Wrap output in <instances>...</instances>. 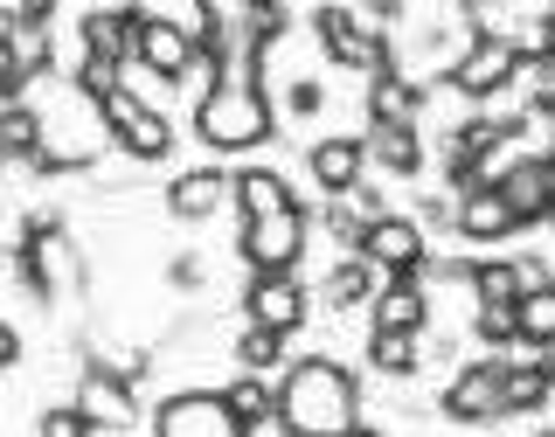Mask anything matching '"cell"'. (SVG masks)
Segmentation results:
<instances>
[{"label": "cell", "mask_w": 555, "mask_h": 437, "mask_svg": "<svg viewBox=\"0 0 555 437\" xmlns=\"http://www.w3.org/2000/svg\"><path fill=\"white\" fill-rule=\"evenodd\" d=\"M361 416V375L334 355H292L271 375V424L285 437H340Z\"/></svg>", "instance_id": "1"}, {"label": "cell", "mask_w": 555, "mask_h": 437, "mask_svg": "<svg viewBox=\"0 0 555 437\" xmlns=\"http://www.w3.org/2000/svg\"><path fill=\"white\" fill-rule=\"evenodd\" d=\"M285 35H292L285 0H195V49L222 63V77L264 83V63Z\"/></svg>", "instance_id": "2"}, {"label": "cell", "mask_w": 555, "mask_h": 437, "mask_svg": "<svg viewBox=\"0 0 555 437\" xmlns=\"http://www.w3.org/2000/svg\"><path fill=\"white\" fill-rule=\"evenodd\" d=\"M42 112V146H35V160L28 173L35 181H63V173H91L104 153H112V132H104V118H98V104L91 98H77L63 83L56 104H35Z\"/></svg>", "instance_id": "3"}, {"label": "cell", "mask_w": 555, "mask_h": 437, "mask_svg": "<svg viewBox=\"0 0 555 437\" xmlns=\"http://www.w3.org/2000/svg\"><path fill=\"white\" fill-rule=\"evenodd\" d=\"M278 132V104L257 77H222L195 98V139L208 153H257Z\"/></svg>", "instance_id": "4"}, {"label": "cell", "mask_w": 555, "mask_h": 437, "mask_svg": "<svg viewBox=\"0 0 555 437\" xmlns=\"http://www.w3.org/2000/svg\"><path fill=\"white\" fill-rule=\"evenodd\" d=\"M98 118H104V132H112V146L139 167H160V160H173V146H181L173 118L153 98H139L132 83H112V91L98 98Z\"/></svg>", "instance_id": "5"}, {"label": "cell", "mask_w": 555, "mask_h": 437, "mask_svg": "<svg viewBox=\"0 0 555 437\" xmlns=\"http://www.w3.org/2000/svg\"><path fill=\"white\" fill-rule=\"evenodd\" d=\"M312 42L326 49L340 69H361V77H375V69H403V56H396V35H375L354 22V8H340V0H320V8L306 14Z\"/></svg>", "instance_id": "6"}, {"label": "cell", "mask_w": 555, "mask_h": 437, "mask_svg": "<svg viewBox=\"0 0 555 437\" xmlns=\"http://www.w3.org/2000/svg\"><path fill=\"white\" fill-rule=\"evenodd\" d=\"M514 63H520V56H514L507 35L473 28V35H465V49L438 69V83H444V91H459L465 104H486V98H500V91L514 83Z\"/></svg>", "instance_id": "7"}, {"label": "cell", "mask_w": 555, "mask_h": 437, "mask_svg": "<svg viewBox=\"0 0 555 437\" xmlns=\"http://www.w3.org/2000/svg\"><path fill=\"white\" fill-rule=\"evenodd\" d=\"M486 188L507 202V216L520 222V230H542L548 208H555V160H548V146H520V153H507V160H500V173H493Z\"/></svg>", "instance_id": "8"}, {"label": "cell", "mask_w": 555, "mask_h": 437, "mask_svg": "<svg viewBox=\"0 0 555 437\" xmlns=\"http://www.w3.org/2000/svg\"><path fill=\"white\" fill-rule=\"evenodd\" d=\"M69 410H77L91 430H139V389L104 369L98 347L77 355V396H69Z\"/></svg>", "instance_id": "9"}, {"label": "cell", "mask_w": 555, "mask_h": 437, "mask_svg": "<svg viewBox=\"0 0 555 437\" xmlns=\"http://www.w3.org/2000/svg\"><path fill=\"white\" fill-rule=\"evenodd\" d=\"M306 236H312L306 202H292V208H278V216H250V222H243L236 250H243V265H250V271H299Z\"/></svg>", "instance_id": "10"}, {"label": "cell", "mask_w": 555, "mask_h": 437, "mask_svg": "<svg viewBox=\"0 0 555 437\" xmlns=\"http://www.w3.org/2000/svg\"><path fill=\"white\" fill-rule=\"evenodd\" d=\"M243 320L292 340L312 320V292L299 285V271H250V285H243Z\"/></svg>", "instance_id": "11"}, {"label": "cell", "mask_w": 555, "mask_h": 437, "mask_svg": "<svg viewBox=\"0 0 555 437\" xmlns=\"http://www.w3.org/2000/svg\"><path fill=\"white\" fill-rule=\"evenodd\" d=\"M188 56H195V28L188 22H173V14H160V8H146L139 14V28H132V63L146 69L153 83H181V69H188Z\"/></svg>", "instance_id": "12"}, {"label": "cell", "mask_w": 555, "mask_h": 437, "mask_svg": "<svg viewBox=\"0 0 555 437\" xmlns=\"http://www.w3.org/2000/svg\"><path fill=\"white\" fill-rule=\"evenodd\" d=\"M354 257H369L382 278H416V271H424V257H430V243H424V230H416L410 216H396V208H389L382 222L361 230Z\"/></svg>", "instance_id": "13"}, {"label": "cell", "mask_w": 555, "mask_h": 437, "mask_svg": "<svg viewBox=\"0 0 555 437\" xmlns=\"http://www.w3.org/2000/svg\"><path fill=\"white\" fill-rule=\"evenodd\" d=\"M500 361H507V355L465 361V369L444 382L438 410L451 416V424H500Z\"/></svg>", "instance_id": "14"}, {"label": "cell", "mask_w": 555, "mask_h": 437, "mask_svg": "<svg viewBox=\"0 0 555 437\" xmlns=\"http://www.w3.org/2000/svg\"><path fill=\"white\" fill-rule=\"evenodd\" d=\"M139 14H146V0H118V8H83V22H77V56L126 69V63H132V28H139Z\"/></svg>", "instance_id": "15"}, {"label": "cell", "mask_w": 555, "mask_h": 437, "mask_svg": "<svg viewBox=\"0 0 555 437\" xmlns=\"http://www.w3.org/2000/svg\"><path fill=\"white\" fill-rule=\"evenodd\" d=\"M153 437H243L216 389H173L153 410Z\"/></svg>", "instance_id": "16"}, {"label": "cell", "mask_w": 555, "mask_h": 437, "mask_svg": "<svg viewBox=\"0 0 555 437\" xmlns=\"http://www.w3.org/2000/svg\"><path fill=\"white\" fill-rule=\"evenodd\" d=\"M451 236H465L473 250H500V243L520 236V222L507 216V202L493 188H465V195H451Z\"/></svg>", "instance_id": "17"}, {"label": "cell", "mask_w": 555, "mask_h": 437, "mask_svg": "<svg viewBox=\"0 0 555 437\" xmlns=\"http://www.w3.org/2000/svg\"><path fill=\"white\" fill-rule=\"evenodd\" d=\"M361 312H369V334H424L430 326V292L416 285V278H382L375 299Z\"/></svg>", "instance_id": "18"}, {"label": "cell", "mask_w": 555, "mask_h": 437, "mask_svg": "<svg viewBox=\"0 0 555 437\" xmlns=\"http://www.w3.org/2000/svg\"><path fill=\"white\" fill-rule=\"evenodd\" d=\"M555 396V369L548 355H520V361H500V424L507 416H542Z\"/></svg>", "instance_id": "19"}, {"label": "cell", "mask_w": 555, "mask_h": 437, "mask_svg": "<svg viewBox=\"0 0 555 437\" xmlns=\"http://www.w3.org/2000/svg\"><path fill=\"white\" fill-rule=\"evenodd\" d=\"M306 173L320 195H347V188L369 173V153H361V132H334V139H312L306 146Z\"/></svg>", "instance_id": "20"}, {"label": "cell", "mask_w": 555, "mask_h": 437, "mask_svg": "<svg viewBox=\"0 0 555 437\" xmlns=\"http://www.w3.org/2000/svg\"><path fill=\"white\" fill-rule=\"evenodd\" d=\"M230 208V167H188L167 181V216L173 222H208Z\"/></svg>", "instance_id": "21"}, {"label": "cell", "mask_w": 555, "mask_h": 437, "mask_svg": "<svg viewBox=\"0 0 555 437\" xmlns=\"http://www.w3.org/2000/svg\"><path fill=\"white\" fill-rule=\"evenodd\" d=\"M430 104V83L410 69H375L369 77V126H416Z\"/></svg>", "instance_id": "22"}, {"label": "cell", "mask_w": 555, "mask_h": 437, "mask_svg": "<svg viewBox=\"0 0 555 437\" xmlns=\"http://www.w3.org/2000/svg\"><path fill=\"white\" fill-rule=\"evenodd\" d=\"M361 153H369V167L389 173V181H416L424 160H430L416 126H369V132H361Z\"/></svg>", "instance_id": "23"}, {"label": "cell", "mask_w": 555, "mask_h": 437, "mask_svg": "<svg viewBox=\"0 0 555 437\" xmlns=\"http://www.w3.org/2000/svg\"><path fill=\"white\" fill-rule=\"evenodd\" d=\"M375 285H382V271L369 265V257H354V250H340L334 265L320 271V292H312V299H320L326 312H361L375 299Z\"/></svg>", "instance_id": "24"}, {"label": "cell", "mask_w": 555, "mask_h": 437, "mask_svg": "<svg viewBox=\"0 0 555 437\" xmlns=\"http://www.w3.org/2000/svg\"><path fill=\"white\" fill-rule=\"evenodd\" d=\"M230 202H236V216L250 222V216H278V208H292L299 195H292V181L278 167H230Z\"/></svg>", "instance_id": "25"}, {"label": "cell", "mask_w": 555, "mask_h": 437, "mask_svg": "<svg viewBox=\"0 0 555 437\" xmlns=\"http://www.w3.org/2000/svg\"><path fill=\"white\" fill-rule=\"evenodd\" d=\"M361 361H369L382 382H410L416 369H424V334H369Z\"/></svg>", "instance_id": "26"}, {"label": "cell", "mask_w": 555, "mask_h": 437, "mask_svg": "<svg viewBox=\"0 0 555 437\" xmlns=\"http://www.w3.org/2000/svg\"><path fill=\"white\" fill-rule=\"evenodd\" d=\"M465 285H473V306H514V299H520V271H514V257H507V250L473 257Z\"/></svg>", "instance_id": "27"}, {"label": "cell", "mask_w": 555, "mask_h": 437, "mask_svg": "<svg viewBox=\"0 0 555 437\" xmlns=\"http://www.w3.org/2000/svg\"><path fill=\"white\" fill-rule=\"evenodd\" d=\"M216 396H222V410H230V424H236V430L271 424V375H230Z\"/></svg>", "instance_id": "28"}, {"label": "cell", "mask_w": 555, "mask_h": 437, "mask_svg": "<svg viewBox=\"0 0 555 437\" xmlns=\"http://www.w3.org/2000/svg\"><path fill=\"white\" fill-rule=\"evenodd\" d=\"M35 146H42V112H35V98H22V104H0V160H35Z\"/></svg>", "instance_id": "29"}, {"label": "cell", "mask_w": 555, "mask_h": 437, "mask_svg": "<svg viewBox=\"0 0 555 437\" xmlns=\"http://www.w3.org/2000/svg\"><path fill=\"white\" fill-rule=\"evenodd\" d=\"M285 334H264V326H243V334L230 340V355H236V375H278V369H285Z\"/></svg>", "instance_id": "30"}, {"label": "cell", "mask_w": 555, "mask_h": 437, "mask_svg": "<svg viewBox=\"0 0 555 437\" xmlns=\"http://www.w3.org/2000/svg\"><path fill=\"white\" fill-rule=\"evenodd\" d=\"M306 222H320V230L334 236V250H354V243H361V230H369V222H361L354 208H347V195H326L320 208H306Z\"/></svg>", "instance_id": "31"}, {"label": "cell", "mask_w": 555, "mask_h": 437, "mask_svg": "<svg viewBox=\"0 0 555 437\" xmlns=\"http://www.w3.org/2000/svg\"><path fill=\"white\" fill-rule=\"evenodd\" d=\"M473 334L486 355H514V306H479L473 312Z\"/></svg>", "instance_id": "32"}, {"label": "cell", "mask_w": 555, "mask_h": 437, "mask_svg": "<svg viewBox=\"0 0 555 437\" xmlns=\"http://www.w3.org/2000/svg\"><path fill=\"white\" fill-rule=\"evenodd\" d=\"M326 112V83L320 77H292L285 83V118H320Z\"/></svg>", "instance_id": "33"}, {"label": "cell", "mask_w": 555, "mask_h": 437, "mask_svg": "<svg viewBox=\"0 0 555 437\" xmlns=\"http://www.w3.org/2000/svg\"><path fill=\"white\" fill-rule=\"evenodd\" d=\"M403 14H410V0H361L354 22L375 28V35H396V28H403Z\"/></svg>", "instance_id": "34"}, {"label": "cell", "mask_w": 555, "mask_h": 437, "mask_svg": "<svg viewBox=\"0 0 555 437\" xmlns=\"http://www.w3.org/2000/svg\"><path fill=\"white\" fill-rule=\"evenodd\" d=\"M347 208H354L361 222H382V216H389V188H382V181H369V173H361V181L347 188Z\"/></svg>", "instance_id": "35"}, {"label": "cell", "mask_w": 555, "mask_h": 437, "mask_svg": "<svg viewBox=\"0 0 555 437\" xmlns=\"http://www.w3.org/2000/svg\"><path fill=\"white\" fill-rule=\"evenodd\" d=\"M35 437H91V424H83L69 403H49L42 416H35Z\"/></svg>", "instance_id": "36"}, {"label": "cell", "mask_w": 555, "mask_h": 437, "mask_svg": "<svg viewBox=\"0 0 555 437\" xmlns=\"http://www.w3.org/2000/svg\"><path fill=\"white\" fill-rule=\"evenodd\" d=\"M167 285H173V292H202V285H208V257H195V250L167 257Z\"/></svg>", "instance_id": "37"}, {"label": "cell", "mask_w": 555, "mask_h": 437, "mask_svg": "<svg viewBox=\"0 0 555 437\" xmlns=\"http://www.w3.org/2000/svg\"><path fill=\"white\" fill-rule=\"evenodd\" d=\"M410 222H416V230H451V195H416Z\"/></svg>", "instance_id": "38"}, {"label": "cell", "mask_w": 555, "mask_h": 437, "mask_svg": "<svg viewBox=\"0 0 555 437\" xmlns=\"http://www.w3.org/2000/svg\"><path fill=\"white\" fill-rule=\"evenodd\" d=\"M56 8H63V0H8V14L22 28H56Z\"/></svg>", "instance_id": "39"}, {"label": "cell", "mask_w": 555, "mask_h": 437, "mask_svg": "<svg viewBox=\"0 0 555 437\" xmlns=\"http://www.w3.org/2000/svg\"><path fill=\"white\" fill-rule=\"evenodd\" d=\"M35 91V83L22 77V69H14V56H8V49H0V104H22Z\"/></svg>", "instance_id": "40"}, {"label": "cell", "mask_w": 555, "mask_h": 437, "mask_svg": "<svg viewBox=\"0 0 555 437\" xmlns=\"http://www.w3.org/2000/svg\"><path fill=\"white\" fill-rule=\"evenodd\" d=\"M14 369H22V326L0 320V375H14Z\"/></svg>", "instance_id": "41"}, {"label": "cell", "mask_w": 555, "mask_h": 437, "mask_svg": "<svg viewBox=\"0 0 555 437\" xmlns=\"http://www.w3.org/2000/svg\"><path fill=\"white\" fill-rule=\"evenodd\" d=\"M500 8H507V0H459V14H465V22H473V28H479V22H493Z\"/></svg>", "instance_id": "42"}, {"label": "cell", "mask_w": 555, "mask_h": 437, "mask_svg": "<svg viewBox=\"0 0 555 437\" xmlns=\"http://www.w3.org/2000/svg\"><path fill=\"white\" fill-rule=\"evenodd\" d=\"M340 437H389V430H382V424H369V416H354V424H347Z\"/></svg>", "instance_id": "43"}, {"label": "cell", "mask_w": 555, "mask_h": 437, "mask_svg": "<svg viewBox=\"0 0 555 437\" xmlns=\"http://www.w3.org/2000/svg\"><path fill=\"white\" fill-rule=\"evenodd\" d=\"M8 35H14V14H8V0H0V42H8Z\"/></svg>", "instance_id": "44"}, {"label": "cell", "mask_w": 555, "mask_h": 437, "mask_svg": "<svg viewBox=\"0 0 555 437\" xmlns=\"http://www.w3.org/2000/svg\"><path fill=\"white\" fill-rule=\"evenodd\" d=\"M83 8H104V0H83Z\"/></svg>", "instance_id": "45"}, {"label": "cell", "mask_w": 555, "mask_h": 437, "mask_svg": "<svg viewBox=\"0 0 555 437\" xmlns=\"http://www.w3.org/2000/svg\"><path fill=\"white\" fill-rule=\"evenodd\" d=\"M534 437H555V430H534Z\"/></svg>", "instance_id": "46"}, {"label": "cell", "mask_w": 555, "mask_h": 437, "mask_svg": "<svg viewBox=\"0 0 555 437\" xmlns=\"http://www.w3.org/2000/svg\"><path fill=\"white\" fill-rule=\"evenodd\" d=\"M0 167H8V160H0Z\"/></svg>", "instance_id": "47"}]
</instances>
